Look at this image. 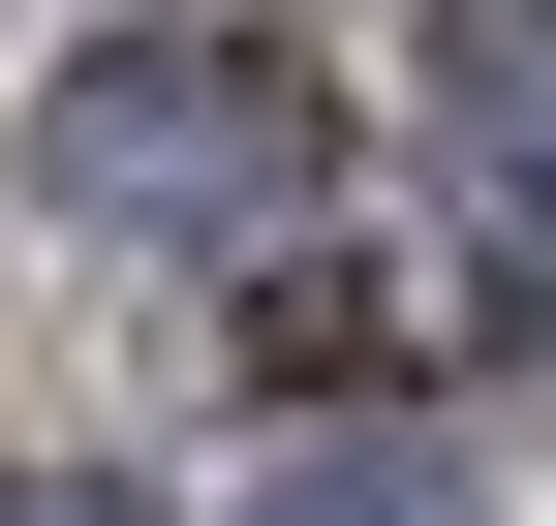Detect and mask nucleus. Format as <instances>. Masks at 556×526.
<instances>
[{
  "mask_svg": "<svg viewBox=\"0 0 556 526\" xmlns=\"http://www.w3.org/2000/svg\"><path fill=\"white\" fill-rule=\"evenodd\" d=\"M278 186H309V93H278V62H217V32H155V62H93V93H62V217H278Z\"/></svg>",
  "mask_w": 556,
  "mask_h": 526,
  "instance_id": "f257e3e1",
  "label": "nucleus"
},
{
  "mask_svg": "<svg viewBox=\"0 0 556 526\" xmlns=\"http://www.w3.org/2000/svg\"><path fill=\"white\" fill-rule=\"evenodd\" d=\"M0 526H124V496H0Z\"/></svg>",
  "mask_w": 556,
  "mask_h": 526,
  "instance_id": "f03ea898",
  "label": "nucleus"
}]
</instances>
